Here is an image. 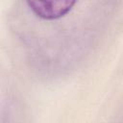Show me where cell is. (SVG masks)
<instances>
[{"label":"cell","mask_w":123,"mask_h":123,"mask_svg":"<svg viewBox=\"0 0 123 123\" xmlns=\"http://www.w3.org/2000/svg\"><path fill=\"white\" fill-rule=\"evenodd\" d=\"M76 1H53V2H37L28 1L27 5L30 10L37 16L45 20L58 19L68 13Z\"/></svg>","instance_id":"1"}]
</instances>
